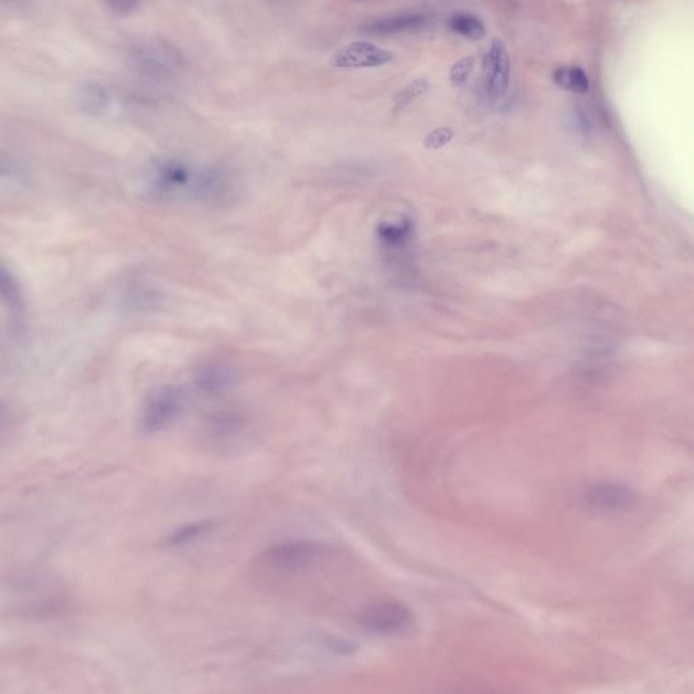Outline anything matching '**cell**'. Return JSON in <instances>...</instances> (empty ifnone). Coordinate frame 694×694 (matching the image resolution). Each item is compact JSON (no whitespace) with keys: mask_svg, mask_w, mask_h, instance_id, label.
<instances>
[{"mask_svg":"<svg viewBox=\"0 0 694 694\" xmlns=\"http://www.w3.org/2000/svg\"><path fill=\"white\" fill-rule=\"evenodd\" d=\"M132 66L140 75L155 82H171L185 67V57L173 45L163 41H146L131 53Z\"/></svg>","mask_w":694,"mask_h":694,"instance_id":"6da1fadb","label":"cell"},{"mask_svg":"<svg viewBox=\"0 0 694 694\" xmlns=\"http://www.w3.org/2000/svg\"><path fill=\"white\" fill-rule=\"evenodd\" d=\"M357 623L366 632L379 636L407 634L414 625L413 612L394 600H380L366 605L357 615Z\"/></svg>","mask_w":694,"mask_h":694,"instance_id":"7a4b0ae2","label":"cell"},{"mask_svg":"<svg viewBox=\"0 0 694 694\" xmlns=\"http://www.w3.org/2000/svg\"><path fill=\"white\" fill-rule=\"evenodd\" d=\"M186 395L181 388L165 387L147 399L141 413L140 427L144 433L162 432L174 423L185 410Z\"/></svg>","mask_w":694,"mask_h":694,"instance_id":"3957f363","label":"cell"},{"mask_svg":"<svg viewBox=\"0 0 694 694\" xmlns=\"http://www.w3.org/2000/svg\"><path fill=\"white\" fill-rule=\"evenodd\" d=\"M326 554V547L314 541H284L272 545L262 554L263 562L281 571H300L312 566Z\"/></svg>","mask_w":694,"mask_h":694,"instance_id":"277c9868","label":"cell"},{"mask_svg":"<svg viewBox=\"0 0 694 694\" xmlns=\"http://www.w3.org/2000/svg\"><path fill=\"white\" fill-rule=\"evenodd\" d=\"M483 91L488 98L501 99L509 89L510 59L506 45L495 38L483 56Z\"/></svg>","mask_w":694,"mask_h":694,"instance_id":"5b68a950","label":"cell"},{"mask_svg":"<svg viewBox=\"0 0 694 694\" xmlns=\"http://www.w3.org/2000/svg\"><path fill=\"white\" fill-rule=\"evenodd\" d=\"M587 509L593 512L610 514L627 512L634 507L636 495L628 487L616 483H598L583 495Z\"/></svg>","mask_w":694,"mask_h":694,"instance_id":"8992f818","label":"cell"},{"mask_svg":"<svg viewBox=\"0 0 694 694\" xmlns=\"http://www.w3.org/2000/svg\"><path fill=\"white\" fill-rule=\"evenodd\" d=\"M394 60L392 52L371 43H352L334 53L331 64L338 68H373Z\"/></svg>","mask_w":694,"mask_h":694,"instance_id":"52a82bcc","label":"cell"},{"mask_svg":"<svg viewBox=\"0 0 694 694\" xmlns=\"http://www.w3.org/2000/svg\"><path fill=\"white\" fill-rule=\"evenodd\" d=\"M429 24L425 14L407 13L391 15L375 19L362 25L360 30L362 33L371 34V36H396V34L417 32V30L425 28Z\"/></svg>","mask_w":694,"mask_h":694,"instance_id":"ba28073f","label":"cell"},{"mask_svg":"<svg viewBox=\"0 0 694 694\" xmlns=\"http://www.w3.org/2000/svg\"><path fill=\"white\" fill-rule=\"evenodd\" d=\"M0 303L5 305L15 322L24 318L26 305L21 285L2 262H0Z\"/></svg>","mask_w":694,"mask_h":694,"instance_id":"9c48e42d","label":"cell"},{"mask_svg":"<svg viewBox=\"0 0 694 694\" xmlns=\"http://www.w3.org/2000/svg\"><path fill=\"white\" fill-rule=\"evenodd\" d=\"M76 104L89 116H102L110 108V93L101 83H86L80 87L76 95Z\"/></svg>","mask_w":694,"mask_h":694,"instance_id":"30bf717a","label":"cell"},{"mask_svg":"<svg viewBox=\"0 0 694 694\" xmlns=\"http://www.w3.org/2000/svg\"><path fill=\"white\" fill-rule=\"evenodd\" d=\"M234 381V373L227 366L212 365L202 369L197 377V384L202 392L216 394L226 390Z\"/></svg>","mask_w":694,"mask_h":694,"instance_id":"8fae6325","label":"cell"},{"mask_svg":"<svg viewBox=\"0 0 694 694\" xmlns=\"http://www.w3.org/2000/svg\"><path fill=\"white\" fill-rule=\"evenodd\" d=\"M555 85L571 93L586 94L590 89V80L582 68L563 66L556 68L552 74Z\"/></svg>","mask_w":694,"mask_h":694,"instance_id":"7c38bea8","label":"cell"},{"mask_svg":"<svg viewBox=\"0 0 694 694\" xmlns=\"http://www.w3.org/2000/svg\"><path fill=\"white\" fill-rule=\"evenodd\" d=\"M449 25H451L453 32L469 38V40H483L487 34L486 26H484L482 19L474 14L457 13L452 15Z\"/></svg>","mask_w":694,"mask_h":694,"instance_id":"4fadbf2b","label":"cell"},{"mask_svg":"<svg viewBox=\"0 0 694 694\" xmlns=\"http://www.w3.org/2000/svg\"><path fill=\"white\" fill-rule=\"evenodd\" d=\"M215 528V521L194 522V524L182 526L181 529L175 530L167 541H169L171 547H182V545L196 541L198 537L207 535V533L212 532Z\"/></svg>","mask_w":694,"mask_h":694,"instance_id":"5bb4252c","label":"cell"},{"mask_svg":"<svg viewBox=\"0 0 694 694\" xmlns=\"http://www.w3.org/2000/svg\"><path fill=\"white\" fill-rule=\"evenodd\" d=\"M243 419L238 414L223 413L213 417L209 423V433L216 438H230L242 430Z\"/></svg>","mask_w":694,"mask_h":694,"instance_id":"9a60e30c","label":"cell"},{"mask_svg":"<svg viewBox=\"0 0 694 694\" xmlns=\"http://www.w3.org/2000/svg\"><path fill=\"white\" fill-rule=\"evenodd\" d=\"M430 89V82L426 78H418L413 80V82L408 83L403 90L399 91V94L395 97V112L406 108L415 99L421 97V95L426 94Z\"/></svg>","mask_w":694,"mask_h":694,"instance_id":"2e32d148","label":"cell"},{"mask_svg":"<svg viewBox=\"0 0 694 694\" xmlns=\"http://www.w3.org/2000/svg\"><path fill=\"white\" fill-rule=\"evenodd\" d=\"M476 59L474 56H465L463 59L456 61L449 72V79L453 86H463L467 82L469 75L474 71Z\"/></svg>","mask_w":694,"mask_h":694,"instance_id":"e0dca14e","label":"cell"},{"mask_svg":"<svg viewBox=\"0 0 694 694\" xmlns=\"http://www.w3.org/2000/svg\"><path fill=\"white\" fill-rule=\"evenodd\" d=\"M452 136L453 133L449 128L437 129V131L430 133V135L426 137V147L440 148L442 146H445V144H448L449 141H451Z\"/></svg>","mask_w":694,"mask_h":694,"instance_id":"ac0fdd59","label":"cell"},{"mask_svg":"<svg viewBox=\"0 0 694 694\" xmlns=\"http://www.w3.org/2000/svg\"><path fill=\"white\" fill-rule=\"evenodd\" d=\"M108 7L114 14L127 15L137 9L139 0H106Z\"/></svg>","mask_w":694,"mask_h":694,"instance_id":"d6986e66","label":"cell"},{"mask_svg":"<svg viewBox=\"0 0 694 694\" xmlns=\"http://www.w3.org/2000/svg\"><path fill=\"white\" fill-rule=\"evenodd\" d=\"M7 421H9V407L3 400H0V436L5 432Z\"/></svg>","mask_w":694,"mask_h":694,"instance_id":"ffe728a7","label":"cell"},{"mask_svg":"<svg viewBox=\"0 0 694 694\" xmlns=\"http://www.w3.org/2000/svg\"><path fill=\"white\" fill-rule=\"evenodd\" d=\"M263 2L274 9H289L296 5L297 0H263Z\"/></svg>","mask_w":694,"mask_h":694,"instance_id":"44dd1931","label":"cell"},{"mask_svg":"<svg viewBox=\"0 0 694 694\" xmlns=\"http://www.w3.org/2000/svg\"><path fill=\"white\" fill-rule=\"evenodd\" d=\"M11 173L10 167L6 165L3 160H0V175H6Z\"/></svg>","mask_w":694,"mask_h":694,"instance_id":"7402d4cb","label":"cell"},{"mask_svg":"<svg viewBox=\"0 0 694 694\" xmlns=\"http://www.w3.org/2000/svg\"><path fill=\"white\" fill-rule=\"evenodd\" d=\"M2 2H9V0H2Z\"/></svg>","mask_w":694,"mask_h":694,"instance_id":"603a6c76","label":"cell"},{"mask_svg":"<svg viewBox=\"0 0 694 694\" xmlns=\"http://www.w3.org/2000/svg\"><path fill=\"white\" fill-rule=\"evenodd\" d=\"M357 2H361V0H357Z\"/></svg>","mask_w":694,"mask_h":694,"instance_id":"cb8c5ba5","label":"cell"}]
</instances>
